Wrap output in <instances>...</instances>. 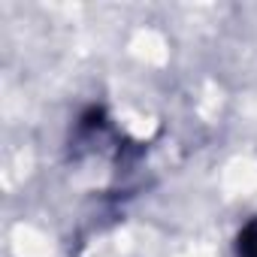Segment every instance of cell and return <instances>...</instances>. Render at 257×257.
Instances as JSON below:
<instances>
[{
    "label": "cell",
    "mask_w": 257,
    "mask_h": 257,
    "mask_svg": "<svg viewBox=\"0 0 257 257\" xmlns=\"http://www.w3.org/2000/svg\"><path fill=\"white\" fill-rule=\"evenodd\" d=\"M239 248H242V257H257V218L245 227V233L239 239Z\"/></svg>",
    "instance_id": "1"
}]
</instances>
